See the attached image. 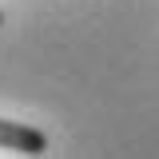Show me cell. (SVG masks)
Instances as JSON below:
<instances>
[{"label": "cell", "mask_w": 159, "mask_h": 159, "mask_svg": "<svg viewBox=\"0 0 159 159\" xmlns=\"http://www.w3.org/2000/svg\"><path fill=\"white\" fill-rule=\"evenodd\" d=\"M0 24H4V12H0Z\"/></svg>", "instance_id": "7a4b0ae2"}, {"label": "cell", "mask_w": 159, "mask_h": 159, "mask_svg": "<svg viewBox=\"0 0 159 159\" xmlns=\"http://www.w3.org/2000/svg\"><path fill=\"white\" fill-rule=\"evenodd\" d=\"M0 147L4 151H20V155H44L48 151V135L28 127V123H16V119H0Z\"/></svg>", "instance_id": "6da1fadb"}]
</instances>
